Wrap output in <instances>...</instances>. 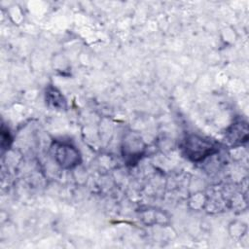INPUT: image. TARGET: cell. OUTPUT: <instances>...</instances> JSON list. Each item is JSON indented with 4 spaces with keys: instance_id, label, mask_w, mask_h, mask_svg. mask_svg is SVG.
Masks as SVG:
<instances>
[{
    "instance_id": "6da1fadb",
    "label": "cell",
    "mask_w": 249,
    "mask_h": 249,
    "mask_svg": "<svg viewBox=\"0 0 249 249\" xmlns=\"http://www.w3.org/2000/svg\"><path fill=\"white\" fill-rule=\"evenodd\" d=\"M184 155L193 161H200L218 152V146L208 138L196 134L188 135L182 145Z\"/></svg>"
},
{
    "instance_id": "7a4b0ae2",
    "label": "cell",
    "mask_w": 249,
    "mask_h": 249,
    "mask_svg": "<svg viewBox=\"0 0 249 249\" xmlns=\"http://www.w3.org/2000/svg\"><path fill=\"white\" fill-rule=\"evenodd\" d=\"M53 151L55 161L63 168H72L81 161L79 151L69 143L56 142Z\"/></svg>"
},
{
    "instance_id": "3957f363",
    "label": "cell",
    "mask_w": 249,
    "mask_h": 249,
    "mask_svg": "<svg viewBox=\"0 0 249 249\" xmlns=\"http://www.w3.org/2000/svg\"><path fill=\"white\" fill-rule=\"evenodd\" d=\"M228 138L232 143L246 142L248 139L247 124L242 122L233 124L228 132Z\"/></svg>"
},
{
    "instance_id": "277c9868",
    "label": "cell",
    "mask_w": 249,
    "mask_h": 249,
    "mask_svg": "<svg viewBox=\"0 0 249 249\" xmlns=\"http://www.w3.org/2000/svg\"><path fill=\"white\" fill-rule=\"evenodd\" d=\"M46 100L49 104H53L54 108H65L66 102L61 93L54 88H49L46 91Z\"/></svg>"
}]
</instances>
